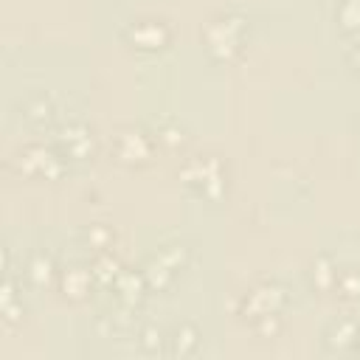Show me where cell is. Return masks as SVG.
<instances>
[{"label": "cell", "instance_id": "17", "mask_svg": "<svg viewBox=\"0 0 360 360\" xmlns=\"http://www.w3.org/2000/svg\"><path fill=\"white\" fill-rule=\"evenodd\" d=\"M332 292L343 301H360V267L338 270V281H335Z\"/></svg>", "mask_w": 360, "mask_h": 360}, {"label": "cell", "instance_id": "20", "mask_svg": "<svg viewBox=\"0 0 360 360\" xmlns=\"http://www.w3.org/2000/svg\"><path fill=\"white\" fill-rule=\"evenodd\" d=\"M84 242L98 253V250H112V245H115V231L110 228V225H104V222H96V225H90L87 231H84Z\"/></svg>", "mask_w": 360, "mask_h": 360}, {"label": "cell", "instance_id": "13", "mask_svg": "<svg viewBox=\"0 0 360 360\" xmlns=\"http://www.w3.org/2000/svg\"><path fill=\"white\" fill-rule=\"evenodd\" d=\"M56 264L53 259L45 253V250H34L25 262V278L34 284V287H48L53 278H56Z\"/></svg>", "mask_w": 360, "mask_h": 360}, {"label": "cell", "instance_id": "10", "mask_svg": "<svg viewBox=\"0 0 360 360\" xmlns=\"http://www.w3.org/2000/svg\"><path fill=\"white\" fill-rule=\"evenodd\" d=\"M357 338H360V321L357 318H335L326 332H323V346L326 352L338 354V352H349L357 346Z\"/></svg>", "mask_w": 360, "mask_h": 360}, {"label": "cell", "instance_id": "19", "mask_svg": "<svg viewBox=\"0 0 360 360\" xmlns=\"http://www.w3.org/2000/svg\"><path fill=\"white\" fill-rule=\"evenodd\" d=\"M155 138L163 143V146H183L186 141H188V135H186V127L180 124V121H174V118H163L160 124H158V129H155Z\"/></svg>", "mask_w": 360, "mask_h": 360}, {"label": "cell", "instance_id": "6", "mask_svg": "<svg viewBox=\"0 0 360 360\" xmlns=\"http://www.w3.org/2000/svg\"><path fill=\"white\" fill-rule=\"evenodd\" d=\"M53 146L65 155L68 163H84V160H93L96 155V135L84 121H68L56 127Z\"/></svg>", "mask_w": 360, "mask_h": 360}, {"label": "cell", "instance_id": "1", "mask_svg": "<svg viewBox=\"0 0 360 360\" xmlns=\"http://www.w3.org/2000/svg\"><path fill=\"white\" fill-rule=\"evenodd\" d=\"M6 166L20 177H42V180H59L70 169V163L53 143H39V141H31L14 149Z\"/></svg>", "mask_w": 360, "mask_h": 360}, {"label": "cell", "instance_id": "4", "mask_svg": "<svg viewBox=\"0 0 360 360\" xmlns=\"http://www.w3.org/2000/svg\"><path fill=\"white\" fill-rule=\"evenodd\" d=\"M155 143L158 138L152 132H146L143 127L127 124L112 135V155L124 166H146L155 155Z\"/></svg>", "mask_w": 360, "mask_h": 360}, {"label": "cell", "instance_id": "16", "mask_svg": "<svg viewBox=\"0 0 360 360\" xmlns=\"http://www.w3.org/2000/svg\"><path fill=\"white\" fill-rule=\"evenodd\" d=\"M90 270H93V278H96L98 284L110 287V284L118 278V273H121L124 267H121V262H118V256H115L112 250H98L96 259H93V264H90Z\"/></svg>", "mask_w": 360, "mask_h": 360}, {"label": "cell", "instance_id": "7", "mask_svg": "<svg viewBox=\"0 0 360 360\" xmlns=\"http://www.w3.org/2000/svg\"><path fill=\"white\" fill-rule=\"evenodd\" d=\"M124 39L138 51H163L172 42V28L166 25V20L141 17L124 25Z\"/></svg>", "mask_w": 360, "mask_h": 360}, {"label": "cell", "instance_id": "11", "mask_svg": "<svg viewBox=\"0 0 360 360\" xmlns=\"http://www.w3.org/2000/svg\"><path fill=\"white\" fill-rule=\"evenodd\" d=\"M17 110H20V118H25L34 127H48L56 118V101L48 93H39V90L28 93L25 98H20Z\"/></svg>", "mask_w": 360, "mask_h": 360}, {"label": "cell", "instance_id": "18", "mask_svg": "<svg viewBox=\"0 0 360 360\" xmlns=\"http://www.w3.org/2000/svg\"><path fill=\"white\" fill-rule=\"evenodd\" d=\"M338 25L346 34H360V0H338Z\"/></svg>", "mask_w": 360, "mask_h": 360}, {"label": "cell", "instance_id": "15", "mask_svg": "<svg viewBox=\"0 0 360 360\" xmlns=\"http://www.w3.org/2000/svg\"><path fill=\"white\" fill-rule=\"evenodd\" d=\"M309 278H312V287L318 292H332L335 281H338V264L332 262V256H326V253L315 256L312 267H309Z\"/></svg>", "mask_w": 360, "mask_h": 360}, {"label": "cell", "instance_id": "12", "mask_svg": "<svg viewBox=\"0 0 360 360\" xmlns=\"http://www.w3.org/2000/svg\"><path fill=\"white\" fill-rule=\"evenodd\" d=\"M112 290H115V295H118V301H121L124 307H135V304H141V298H143V292H146L149 287H146L143 273L121 270L118 278L112 281Z\"/></svg>", "mask_w": 360, "mask_h": 360}, {"label": "cell", "instance_id": "24", "mask_svg": "<svg viewBox=\"0 0 360 360\" xmlns=\"http://www.w3.org/2000/svg\"><path fill=\"white\" fill-rule=\"evenodd\" d=\"M354 349H357V352H360V338H357V346H354Z\"/></svg>", "mask_w": 360, "mask_h": 360}, {"label": "cell", "instance_id": "3", "mask_svg": "<svg viewBox=\"0 0 360 360\" xmlns=\"http://www.w3.org/2000/svg\"><path fill=\"white\" fill-rule=\"evenodd\" d=\"M180 180L205 200L225 194V166L217 155H194L180 166Z\"/></svg>", "mask_w": 360, "mask_h": 360}, {"label": "cell", "instance_id": "23", "mask_svg": "<svg viewBox=\"0 0 360 360\" xmlns=\"http://www.w3.org/2000/svg\"><path fill=\"white\" fill-rule=\"evenodd\" d=\"M346 62H349V68L354 70V73H360V39L349 48V53H346Z\"/></svg>", "mask_w": 360, "mask_h": 360}, {"label": "cell", "instance_id": "8", "mask_svg": "<svg viewBox=\"0 0 360 360\" xmlns=\"http://www.w3.org/2000/svg\"><path fill=\"white\" fill-rule=\"evenodd\" d=\"M3 267H6V278L0 287V318H3L6 329H17L25 321V304H22V292L17 287V278H14V270L8 262V250L3 253Z\"/></svg>", "mask_w": 360, "mask_h": 360}, {"label": "cell", "instance_id": "2", "mask_svg": "<svg viewBox=\"0 0 360 360\" xmlns=\"http://www.w3.org/2000/svg\"><path fill=\"white\" fill-rule=\"evenodd\" d=\"M200 34H202V45H205L211 59L231 62L242 51V42L248 34V20L236 11H222V14H214L202 25Z\"/></svg>", "mask_w": 360, "mask_h": 360}, {"label": "cell", "instance_id": "21", "mask_svg": "<svg viewBox=\"0 0 360 360\" xmlns=\"http://www.w3.org/2000/svg\"><path fill=\"white\" fill-rule=\"evenodd\" d=\"M250 329L259 335V338H276L281 332V315L278 312H270V315H262L250 323Z\"/></svg>", "mask_w": 360, "mask_h": 360}, {"label": "cell", "instance_id": "22", "mask_svg": "<svg viewBox=\"0 0 360 360\" xmlns=\"http://www.w3.org/2000/svg\"><path fill=\"white\" fill-rule=\"evenodd\" d=\"M163 343H166V338H163V332H160L158 326H146V329L141 332V349H143L146 354L163 352Z\"/></svg>", "mask_w": 360, "mask_h": 360}, {"label": "cell", "instance_id": "14", "mask_svg": "<svg viewBox=\"0 0 360 360\" xmlns=\"http://www.w3.org/2000/svg\"><path fill=\"white\" fill-rule=\"evenodd\" d=\"M166 343H169V354H174V357H188V354H194V352L200 349V329H197L194 323H180V326L166 338Z\"/></svg>", "mask_w": 360, "mask_h": 360}, {"label": "cell", "instance_id": "5", "mask_svg": "<svg viewBox=\"0 0 360 360\" xmlns=\"http://www.w3.org/2000/svg\"><path fill=\"white\" fill-rule=\"evenodd\" d=\"M284 304H287V287L284 284H278V281H259V284H253L239 298V315L248 323H253L262 315L281 312Z\"/></svg>", "mask_w": 360, "mask_h": 360}, {"label": "cell", "instance_id": "9", "mask_svg": "<svg viewBox=\"0 0 360 360\" xmlns=\"http://www.w3.org/2000/svg\"><path fill=\"white\" fill-rule=\"evenodd\" d=\"M93 270L84 267V264H68L59 270L56 276V284H59V292L68 298V301H84L90 287H93Z\"/></svg>", "mask_w": 360, "mask_h": 360}]
</instances>
